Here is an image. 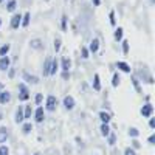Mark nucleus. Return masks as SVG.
Wrapping results in <instances>:
<instances>
[{
    "mask_svg": "<svg viewBox=\"0 0 155 155\" xmlns=\"http://www.w3.org/2000/svg\"><path fill=\"white\" fill-rule=\"evenodd\" d=\"M19 99L20 101H27L28 98H30V93H28V88H27V85H25L23 82H20L19 84Z\"/></svg>",
    "mask_w": 155,
    "mask_h": 155,
    "instance_id": "nucleus-1",
    "label": "nucleus"
},
{
    "mask_svg": "<svg viewBox=\"0 0 155 155\" xmlns=\"http://www.w3.org/2000/svg\"><path fill=\"white\" fill-rule=\"evenodd\" d=\"M56 106H58V99L54 98V96H48L47 98V106H45V109L48 110V112H54L56 110Z\"/></svg>",
    "mask_w": 155,
    "mask_h": 155,
    "instance_id": "nucleus-2",
    "label": "nucleus"
},
{
    "mask_svg": "<svg viewBox=\"0 0 155 155\" xmlns=\"http://www.w3.org/2000/svg\"><path fill=\"white\" fill-rule=\"evenodd\" d=\"M141 115L144 116V118H150L152 116V112H153V107H152V104H149V102H146V104L141 107Z\"/></svg>",
    "mask_w": 155,
    "mask_h": 155,
    "instance_id": "nucleus-3",
    "label": "nucleus"
},
{
    "mask_svg": "<svg viewBox=\"0 0 155 155\" xmlns=\"http://www.w3.org/2000/svg\"><path fill=\"white\" fill-rule=\"evenodd\" d=\"M62 104H64V109L65 110H73L74 109V99L73 96H65L62 101Z\"/></svg>",
    "mask_w": 155,
    "mask_h": 155,
    "instance_id": "nucleus-4",
    "label": "nucleus"
},
{
    "mask_svg": "<svg viewBox=\"0 0 155 155\" xmlns=\"http://www.w3.org/2000/svg\"><path fill=\"white\" fill-rule=\"evenodd\" d=\"M23 79L27 81V82H30V84H39V78L37 76H34V74H30L28 71H23Z\"/></svg>",
    "mask_w": 155,
    "mask_h": 155,
    "instance_id": "nucleus-5",
    "label": "nucleus"
},
{
    "mask_svg": "<svg viewBox=\"0 0 155 155\" xmlns=\"http://www.w3.org/2000/svg\"><path fill=\"white\" fill-rule=\"evenodd\" d=\"M9 64H11V61H9L8 56L0 58V71H6V70H9Z\"/></svg>",
    "mask_w": 155,
    "mask_h": 155,
    "instance_id": "nucleus-6",
    "label": "nucleus"
},
{
    "mask_svg": "<svg viewBox=\"0 0 155 155\" xmlns=\"http://www.w3.org/2000/svg\"><path fill=\"white\" fill-rule=\"evenodd\" d=\"M20 23H22V16L20 14H14V16L11 17V28L17 30L20 27Z\"/></svg>",
    "mask_w": 155,
    "mask_h": 155,
    "instance_id": "nucleus-7",
    "label": "nucleus"
},
{
    "mask_svg": "<svg viewBox=\"0 0 155 155\" xmlns=\"http://www.w3.org/2000/svg\"><path fill=\"white\" fill-rule=\"evenodd\" d=\"M45 118V113H44V107H37L36 112H34V120L36 123H42Z\"/></svg>",
    "mask_w": 155,
    "mask_h": 155,
    "instance_id": "nucleus-8",
    "label": "nucleus"
},
{
    "mask_svg": "<svg viewBox=\"0 0 155 155\" xmlns=\"http://www.w3.org/2000/svg\"><path fill=\"white\" fill-rule=\"evenodd\" d=\"M11 101V93L9 92H0V104H8Z\"/></svg>",
    "mask_w": 155,
    "mask_h": 155,
    "instance_id": "nucleus-9",
    "label": "nucleus"
},
{
    "mask_svg": "<svg viewBox=\"0 0 155 155\" xmlns=\"http://www.w3.org/2000/svg\"><path fill=\"white\" fill-rule=\"evenodd\" d=\"M98 48H99V39H92V42H90V47H88V51L90 53H96L98 51Z\"/></svg>",
    "mask_w": 155,
    "mask_h": 155,
    "instance_id": "nucleus-10",
    "label": "nucleus"
},
{
    "mask_svg": "<svg viewBox=\"0 0 155 155\" xmlns=\"http://www.w3.org/2000/svg\"><path fill=\"white\" fill-rule=\"evenodd\" d=\"M61 67H62V71H70V68H71V61H70L68 58H64V59L61 61Z\"/></svg>",
    "mask_w": 155,
    "mask_h": 155,
    "instance_id": "nucleus-11",
    "label": "nucleus"
},
{
    "mask_svg": "<svg viewBox=\"0 0 155 155\" xmlns=\"http://www.w3.org/2000/svg\"><path fill=\"white\" fill-rule=\"evenodd\" d=\"M23 109L22 107H19L17 110H16V115H14V121L17 123V124H20V123H23Z\"/></svg>",
    "mask_w": 155,
    "mask_h": 155,
    "instance_id": "nucleus-12",
    "label": "nucleus"
},
{
    "mask_svg": "<svg viewBox=\"0 0 155 155\" xmlns=\"http://www.w3.org/2000/svg\"><path fill=\"white\" fill-rule=\"evenodd\" d=\"M8 137H9L8 129H6V127H0V144L5 143V141L8 140Z\"/></svg>",
    "mask_w": 155,
    "mask_h": 155,
    "instance_id": "nucleus-13",
    "label": "nucleus"
},
{
    "mask_svg": "<svg viewBox=\"0 0 155 155\" xmlns=\"http://www.w3.org/2000/svg\"><path fill=\"white\" fill-rule=\"evenodd\" d=\"M50 68H51V59L50 58H47L45 59V62H44V76H50Z\"/></svg>",
    "mask_w": 155,
    "mask_h": 155,
    "instance_id": "nucleus-14",
    "label": "nucleus"
},
{
    "mask_svg": "<svg viewBox=\"0 0 155 155\" xmlns=\"http://www.w3.org/2000/svg\"><path fill=\"white\" fill-rule=\"evenodd\" d=\"M30 47L34 48V50H41V48L44 47V44H42L41 39H33V41L30 42Z\"/></svg>",
    "mask_w": 155,
    "mask_h": 155,
    "instance_id": "nucleus-15",
    "label": "nucleus"
},
{
    "mask_svg": "<svg viewBox=\"0 0 155 155\" xmlns=\"http://www.w3.org/2000/svg\"><path fill=\"white\" fill-rule=\"evenodd\" d=\"M116 67H118L121 71H124V73H130V67H129L126 62H121V61L116 62Z\"/></svg>",
    "mask_w": 155,
    "mask_h": 155,
    "instance_id": "nucleus-16",
    "label": "nucleus"
},
{
    "mask_svg": "<svg viewBox=\"0 0 155 155\" xmlns=\"http://www.w3.org/2000/svg\"><path fill=\"white\" fill-rule=\"evenodd\" d=\"M99 118H101L102 124H109V121L112 120V118H110V115H109L107 112H101V113H99Z\"/></svg>",
    "mask_w": 155,
    "mask_h": 155,
    "instance_id": "nucleus-17",
    "label": "nucleus"
},
{
    "mask_svg": "<svg viewBox=\"0 0 155 155\" xmlns=\"http://www.w3.org/2000/svg\"><path fill=\"white\" fill-rule=\"evenodd\" d=\"M30 17H31V14H30V12H25V14L22 16V27H25V28H27L28 27V23H30Z\"/></svg>",
    "mask_w": 155,
    "mask_h": 155,
    "instance_id": "nucleus-18",
    "label": "nucleus"
},
{
    "mask_svg": "<svg viewBox=\"0 0 155 155\" xmlns=\"http://www.w3.org/2000/svg\"><path fill=\"white\" fill-rule=\"evenodd\" d=\"M16 8H17V2H16V0H9V2L6 3V11H9V12L16 11Z\"/></svg>",
    "mask_w": 155,
    "mask_h": 155,
    "instance_id": "nucleus-19",
    "label": "nucleus"
},
{
    "mask_svg": "<svg viewBox=\"0 0 155 155\" xmlns=\"http://www.w3.org/2000/svg\"><path fill=\"white\" fill-rule=\"evenodd\" d=\"M113 37H115V41H116V42H120L121 39H123V28H121V27H118V28L115 30V34H113Z\"/></svg>",
    "mask_w": 155,
    "mask_h": 155,
    "instance_id": "nucleus-20",
    "label": "nucleus"
},
{
    "mask_svg": "<svg viewBox=\"0 0 155 155\" xmlns=\"http://www.w3.org/2000/svg\"><path fill=\"white\" fill-rule=\"evenodd\" d=\"M93 88L96 90V92H99V90H101V82H99V74H95V76H93Z\"/></svg>",
    "mask_w": 155,
    "mask_h": 155,
    "instance_id": "nucleus-21",
    "label": "nucleus"
},
{
    "mask_svg": "<svg viewBox=\"0 0 155 155\" xmlns=\"http://www.w3.org/2000/svg\"><path fill=\"white\" fill-rule=\"evenodd\" d=\"M101 135H102V137H109V135H110V127H109V124H102V126H101Z\"/></svg>",
    "mask_w": 155,
    "mask_h": 155,
    "instance_id": "nucleus-22",
    "label": "nucleus"
},
{
    "mask_svg": "<svg viewBox=\"0 0 155 155\" xmlns=\"http://www.w3.org/2000/svg\"><path fill=\"white\" fill-rule=\"evenodd\" d=\"M56 70H58V61H56V59H51V68H50V76L56 74Z\"/></svg>",
    "mask_w": 155,
    "mask_h": 155,
    "instance_id": "nucleus-23",
    "label": "nucleus"
},
{
    "mask_svg": "<svg viewBox=\"0 0 155 155\" xmlns=\"http://www.w3.org/2000/svg\"><path fill=\"white\" fill-rule=\"evenodd\" d=\"M31 130H33V126H31V123H25V124H23V127H22V132H23L25 135H28Z\"/></svg>",
    "mask_w": 155,
    "mask_h": 155,
    "instance_id": "nucleus-24",
    "label": "nucleus"
},
{
    "mask_svg": "<svg viewBox=\"0 0 155 155\" xmlns=\"http://www.w3.org/2000/svg\"><path fill=\"white\" fill-rule=\"evenodd\" d=\"M8 51H9V44H5L2 48H0V58H3L8 54Z\"/></svg>",
    "mask_w": 155,
    "mask_h": 155,
    "instance_id": "nucleus-25",
    "label": "nucleus"
},
{
    "mask_svg": "<svg viewBox=\"0 0 155 155\" xmlns=\"http://www.w3.org/2000/svg\"><path fill=\"white\" fill-rule=\"evenodd\" d=\"M112 85H113V87H118V85H120V74H118V73H115V74H113Z\"/></svg>",
    "mask_w": 155,
    "mask_h": 155,
    "instance_id": "nucleus-26",
    "label": "nucleus"
},
{
    "mask_svg": "<svg viewBox=\"0 0 155 155\" xmlns=\"http://www.w3.org/2000/svg\"><path fill=\"white\" fill-rule=\"evenodd\" d=\"M129 135H130V137H134V138H137V137L140 135L138 129H135V127H130V129H129Z\"/></svg>",
    "mask_w": 155,
    "mask_h": 155,
    "instance_id": "nucleus-27",
    "label": "nucleus"
},
{
    "mask_svg": "<svg viewBox=\"0 0 155 155\" xmlns=\"http://www.w3.org/2000/svg\"><path fill=\"white\" fill-rule=\"evenodd\" d=\"M30 116H31V107L27 106V107H25V112H23V118L27 120V118H30Z\"/></svg>",
    "mask_w": 155,
    "mask_h": 155,
    "instance_id": "nucleus-28",
    "label": "nucleus"
},
{
    "mask_svg": "<svg viewBox=\"0 0 155 155\" xmlns=\"http://www.w3.org/2000/svg\"><path fill=\"white\" fill-rule=\"evenodd\" d=\"M61 27H62L64 31L67 30V16H62V19H61Z\"/></svg>",
    "mask_w": 155,
    "mask_h": 155,
    "instance_id": "nucleus-29",
    "label": "nucleus"
},
{
    "mask_svg": "<svg viewBox=\"0 0 155 155\" xmlns=\"http://www.w3.org/2000/svg\"><path fill=\"white\" fill-rule=\"evenodd\" d=\"M59 50H61V39H59V37H56V39H54V51L58 53Z\"/></svg>",
    "mask_w": 155,
    "mask_h": 155,
    "instance_id": "nucleus-30",
    "label": "nucleus"
},
{
    "mask_svg": "<svg viewBox=\"0 0 155 155\" xmlns=\"http://www.w3.org/2000/svg\"><path fill=\"white\" fill-rule=\"evenodd\" d=\"M109 19H110V25H113V27H115V23H116V19H115V11H110Z\"/></svg>",
    "mask_w": 155,
    "mask_h": 155,
    "instance_id": "nucleus-31",
    "label": "nucleus"
},
{
    "mask_svg": "<svg viewBox=\"0 0 155 155\" xmlns=\"http://www.w3.org/2000/svg\"><path fill=\"white\" fill-rule=\"evenodd\" d=\"M0 155H9V149L6 146H0Z\"/></svg>",
    "mask_w": 155,
    "mask_h": 155,
    "instance_id": "nucleus-32",
    "label": "nucleus"
},
{
    "mask_svg": "<svg viewBox=\"0 0 155 155\" xmlns=\"http://www.w3.org/2000/svg\"><path fill=\"white\" fill-rule=\"evenodd\" d=\"M115 141H116L115 135H113V134H110V135H109V144H110V146H113V144H115Z\"/></svg>",
    "mask_w": 155,
    "mask_h": 155,
    "instance_id": "nucleus-33",
    "label": "nucleus"
},
{
    "mask_svg": "<svg viewBox=\"0 0 155 155\" xmlns=\"http://www.w3.org/2000/svg\"><path fill=\"white\" fill-rule=\"evenodd\" d=\"M124 155H137V153H135V150H134V149H130V147H127V149L124 150Z\"/></svg>",
    "mask_w": 155,
    "mask_h": 155,
    "instance_id": "nucleus-34",
    "label": "nucleus"
},
{
    "mask_svg": "<svg viewBox=\"0 0 155 155\" xmlns=\"http://www.w3.org/2000/svg\"><path fill=\"white\" fill-rule=\"evenodd\" d=\"M34 101H36V104H41V102H42V95H41V93H37L36 98H34Z\"/></svg>",
    "mask_w": 155,
    "mask_h": 155,
    "instance_id": "nucleus-35",
    "label": "nucleus"
},
{
    "mask_svg": "<svg viewBox=\"0 0 155 155\" xmlns=\"http://www.w3.org/2000/svg\"><path fill=\"white\" fill-rule=\"evenodd\" d=\"M123 51H124V53H127V51H129V42L127 41L123 42Z\"/></svg>",
    "mask_w": 155,
    "mask_h": 155,
    "instance_id": "nucleus-36",
    "label": "nucleus"
},
{
    "mask_svg": "<svg viewBox=\"0 0 155 155\" xmlns=\"http://www.w3.org/2000/svg\"><path fill=\"white\" fill-rule=\"evenodd\" d=\"M82 58H84V59L88 58V50H87V48H82Z\"/></svg>",
    "mask_w": 155,
    "mask_h": 155,
    "instance_id": "nucleus-37",
    "label": "nucleus"
},
{
    "mask_svg": "<svg viewBox=\"0 0 155 155\" xmlns=\"http://www.w3.org/2000/svg\"><path fill=\"white\" fill-rule=\"evenodd\" d=\"M149 127H150V129H155V120H153V118L149 120Z\"/></svg>",
    "mask_w": 155,
    "mask_h": 155,
    "instance_id": "nucleus-38",
    "label": "nucleus"
},
{
    "mask_svg": "<svg viewBox=\"0 0 155 155\" xmlns=\"http://www.w3.org/2000/svg\"><path fill=\"white\" fill-rule=\"evenodd\" d=\"M132 81H134V85H135V88H137L138 92H140V85H138V79H137V78H134Z\"/></svg>",
    "mask_w": 155,
    "mask_h": 155,
    "instance_id": "nucleus-39",
    "label": "nucleus"
},
{
    "mask_svg": "<svg viewBox=\"0 0 155 155\" xmlns=\"http://www.w3.org/2000/svg\"><path fill=\"white\" fill-rule=\"evenodd\" d=\"M62 78H64V79H68V78H70V71H64L62 73Z\"/></svg>",
    "mask_w": 155,
    "mask_h": 155,
    "instance_id": "nucleus-40",
    "label": "nucleus"
},
{
    "mask_svg": "<svg viewBox=\"0 0 155 155\" xmlns=\"http://www.w3.org/2000/svg\"><path fill=\"white\" fill-rule=\"evenodd\" d=\"M155 143V135H150L149 137V144H153Z\"/></svg>",
    "mask_w": 155,
    "mask_h": 155,
    "instance_id": "nucleus-41",
    "label": "nucleus"
},
{
    "mask_svg": "<svg viewBox=\"0 0 155 155\" xmlns=\"http://www.w3.org/2000/svg\"><path fill=\"white\" fill-rule=\"evenodd\" d=\"M14 74H16L14 68H9V78H14Z\"/></svg>",
    "mask_w": 155,
    "mask_h": 155,
    "instance_id": "nucleus-42",
    "label": "nucleus"
},
{
    "mask_svg": "<svg viewBox=\"0 0 155 155\" xmlns=\"http://www.w3.org/2000/svg\"><path fill=\"white\" fill-rule=\"evenodd\" d=\"M92 2H93L95 6H99V5H101V0H92Z\"/></svg>",
    "mask_w": 155,
    "mask_h": 155,
    "instance_id": "nucleus-43",
    "label": "nucleus"
},
{
    "mask_svg": "<svg viewBox=\"0 0 155 155\" xmlns=\"http://www.w3.org/2000/svg\"><path fill=\"white\" fill-rule=\"evenodd\" d=\"M134 147H140V143H138V141H137V140L134 141Z\"/></svg>",
    "mask_w": 155,
    "mask_h": 155,
    "instance_id": "nucleus-44",
    "label": "nucleus"
},
{
    "mask_svg": "<svg viewBox=\"0 0 155 155\" xmlns=\"http://www.w3.org/2000/svg\"><path fill=\"white\" fill-rule=\"evenodd\" d=\"M0 92H3V84L0 82Z\"/></svg>",
    "mask_w": 155,
    "mask_h": 155,
    "instance_id": "nucleus-45",
    "label": "nucleus"
},
{
    "mask_svg": "<svg viewBox=\"0 0 155 155\" xmlns=\"http://www.w3.org/2000/svg\"><path fill=\"white\" fill-rule=\"evenodd\" d=\"M2 116H3V115H2V112H0V121H2Z\"/></svg>",
    "mask_w": 155,
    "mask_h": 155,
    "instance_id": "nucleus-46",
    "label": "nucleus"
},
{
    "mask_svg": "<svg viewBox=\"0 0 155 155\" xmlns=\"http://www.w3.org/2000/svg\"><path fill=\"white\" fill-rule=\"evenodd\" d=\"M0 27H2V19H0Z\"/></svg>",
    "mask_w": 155,
    "mask_h": 155,
    "instance_id": "nucleus-47",
    "label": "nucleus"
},
{
    "mask_svg": "<svg viewBox=\"0 0 155 155\" xmlns=\"http://www.w3.org/2000/svg\"><path fill=\"white\" fill-rule=\"evenodd\" d=\"M34 155H41V153H34Z\"/></svg>",
    "mask_w": 155,
    "mask_h": 155,
    "instance_id": "nucleus-48",
    "label": "nucleus"
},
{
    "mask_svg": "<svg viewBox=\"0 0 155 155\" xmlns=\"http://www.w3.org/2000/svg\"><path fill=\"white\" fill-rule=\"evenodd\" d=\"M2 2H3V0H0V3H2Z\"/></svg>",
    "mask_w": 155,
    "mask_h": 155,
    "instance_id": "nucleus-49",
    "label": "nucleus"
},
{
    "mask_svg": "<svg viewBox=\"0 0 155 155\" xmlns=\"http://www.w3.org/2000/svg\"><path fill=\"white\" fill-rule=\"evenodd\" d=\"M150 2H152V3H153V0H150Z\"/></svg>",
    "mask_w": 155,
    "mask_h": 155,
    "instance_id": "nucleus-50",
    "label": "nucleus"
}]
</instances>
